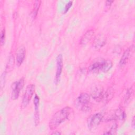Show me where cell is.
Listing matches in <instances>:
<instances>
[{
    "label": "cell",
    "mask_w": 135,
    "mask_h": 135,
    "mask_svg": "<svg viewBox=\"0 0 135 135\" xmlns=\"http://www.w3.org/2000/svg\"><path fill=\"white\" fill-rule=\"evenodd\" d=\"M72 109L69 107H65L56 112L50 120L49 127L50 129L54 130L62 123L68 119Z\"/></svg>",
    "instance_id": "cell-1"
},
{
    "label": "cell",
    "mask_w": 135,
    "mask_h": 135,
    "mask_svg": "<svg viewBox=\"0 0 135 135\" xmlns=\"http://www.w3.org/2000/svg\"><path fill=\"white\" fill-rule=\"evenodd\" d=\"M112 66V62L110 60H101L94 62L89 67V70L94 73H106Z\"/></svg>",
    "instance_id": "cell-2"
},
{
    "label": "cell",
    "mask_w": 135,
    "mask_h": 135,
    "mask_svg": "<svg viewBox=\"0 0 135 135\" xmlns=\"http://www.w3.org/2000/svg\"><path fill=\"white\" fill-rule=\"evenodd\" d=\"M90 95L87 93H81L75 100V106L80 110L88 112L91 109L89 102Z\"/></svg>",
    "instance_id": "cell-3"
},
{
    "label": "cell",
    "mask_w": 135,
    "mask_h": 135,
    "mask_svg": "<svg viewBox=\"0 0 135 135\" xmlns=\"http://www.w3.org/2000/svg\"><path fill=\"white\" fill-rule=\"evenodd\" d=\"M103 115L100 112L95 113L91 115L87 120V126L88 129L91 130H95L100 124L103 119Z\"/></svg>",
    "instance_id": "cell-4"
},
{
    "label": "cell",
    "mask_w": 135,
    "mask_h": 135,
    "mask_svg": "<svg viewBox=\"0 0 135 135\" xmlns=\"http://www.w3.org/2000/svg\"><path fill=\"white\" fill-rule=\"evenodd\" d=\"M35 91V85L33 84H28L25 89V92L23 96L21 108L23 109L25 108L30 103Z\"/></svg>",
    "instance_id": "cell-5"
},
{
    "label": "cell",
    "mask_w": 135,
    "mask_h": 135,
    "mask_svg": "<svg viewBox=\"0 0 135 135\" xmlns=\"http://www.w3.org/2000/svg\"><path fill=\"white\" fill-rule=\"evenodd\" d=\"M24 85V79L21 78L19 80L13 82L11 86V99L15 100L18 98L20 91Z\"/></svg>",
    "instance_id": "cell-6"
},
{
    "label": "cell",
    "mask_w": 135,
    "mask_h": 135,
    "mask_svg": "<svg viewBox=\"0 0 135 135\" xmlns=\"http://www.w3.org/2000/svg\"><path fill=\"white\" fill-rule=\"evenodd\" d=\"M103 93V88L100 84L94 85L90 91V95L97 101H101L102 100Z\"/></svg>",
    "instance_id": "cell-7"
},
{
    "label": "cell",
    "mask_w": 135,
    "mask_h": 135,
    "mask_svg": "<svg viewBox=\"0 0 135 135\" xmlns=\"http://www.w3.org/2000/svg\"><path fill=\"white\" fill-rule=\"evenodd\" d=\"M63 56L61 54H60L56 57V71L54 80V82L56 85H57L60 82L63 69Z\"/></svg>",
    "instance_id": "cell-8"
},
{
    "label": "cell",
    "mask_w": 135,
    "mask_h": 135,
    "mask_svg": "<svg viewBox=\"0 0 135 135\" xmlns=\"http://www.w3.org/2000/svg\"><path fill=\"white\" fill-rule=\"evenodd\" d=\"M26 54V50L23 45L20 46L16 52V62L17 65L20 66L23 62Z\"/></svg>",
    "instance_id": "cell-9"
},
{
    "label": "cell",
    "mask_w": 135,
    "mask_h": 135,
    "mask_svg": "<svg viewBox=\"0 0 135 135\" xmlns=\"http://www.w3.org/2000/svg\"><path fill=\"white\" fill-rule=\"evenodd\" d=\"M126 118V114L124 110L122 108H119L114 111V114L110 120H113L115 121H118L123 122L124 121Z\"/></svg>",
    "instance_id": "cell-10"
},
{
    "label": "cell",
    "mask_w": 135,
    "mask_h": 135,
    "mask_svg": "<svg viewBox=\"0 0 135 135\" xmlns=\"http://www.w3.org/2000/svg\"><path fill=\"white\" fill-rule=\"evenodd\" d=\"M106 38L103 34H99L95 38L93 43V46L97 49L99 50L106 43Z\"/></svg>",
    "instance_id": "cell-11"
},
{
    "label": "cell",
    "mask_w": 135,
    "mask_h": 135,
    "mask_svg": "<svg viewBox=\"0 0 135 135\" xmlns=\"http://www.w3.org/2000/svg\"><path fill=\"white\" fill-rule=\"evenodd\" d=\"M39 98L35 94L34 98V122L35 126H37L40 122V112H39Z\"/></svg>",
    "instance_id": "cell-12"
},
{
    "label": "cell",
    "mask_w": 135,
    "mask_h": 135,
    "mask_svg": "<svg viewBox=\"0 0 135 135\" xmlns=\"http://www.w3.org/2000/svg\"><path fill=\"white\" fill-rule=\"evenodd\" d=\"M94 36V31L92 30L87 31L82 36L80 43L81 45H85L87 44L89 42L91 41V40L93 38Z\"/></svg>",
    "instance_id": "cell-13"
},
{
    "label": "cell",
    "mask_w": 135,
    "mask_h": 135,
    "mask_svg": "<svg viewBox=\"0 0 135 135\" xmlns=\"http://www.w3.org/2000/svg\"><path fill=\"white\" fill-rule=\"evenodd\" d=\"M131 52V49H130V48H128L124 51L119 62V65L120 66H123L126 64L130 57Z\"/></svg>",
    "instance_id": "cell-14"
},
{
    "label": "cell",
    "mask_w": 135,
    "mask_h": 135,
    "mask_svg": "<svg viewBox=\"0 0 135 135\" xmlns=\"http://www.w3.org/2000/svg\"><path fill=\"white\" fill-rule=\"evenodd\" d=\"M15 64V59H14V56L13 54L9 55L6 65V68H5V72H9L12 71L14 68Z\"/></svg>",
    "instance_id": "cell-15"
},
{
    "label": "cell",
    "mask_w": 135,
    "mask_h": 135,
    "mask_svg": "<svg viewBox=\"0 0 135 135\" xmlns=\"http://www.w3.org/2000/svg\"><path fill=\"white\" fill-rule=\"evenodd\" d=\"M113 97V91L112 88H108L107 91L103 93L102 99L101 101H103L104 102L107 103L111 100Z\"/></svg>",
    "instance_id": "cell-16"
},
{
    "label": "cell",
    "mask_w": 135,
    "mask_h": 135,
    "mask_svg": "<svg viewBox=\"0 0 135 135\" xmlns=\"http://www.w3.org/2000/svg\"><path fill=\"white\" fill-rule=\"evenodd\" d=\"M133 92H134V89H133V86L131 87V88L129 89L126 92L125 97H124V102L126 104L128 103L130 100H131V98L133 96Z\"/></svg>",
    "instance_id": "cell-17"
},
{
    "label": "cell",
    "mask_w": 135,
    "mask_h": 135,
    "mask_svg": "<svg viewBox=\"0 0 135 135\" xmlns=\"http://www.w3.org/2000/svg\"><path fill=\"white\" fill-rule=\"evenodd\" d=\"M41 3V1H36L34 2V7H33V17H35L37 14V12L39 9Z\"/></svg>",
    "instance_id": "cell-18"
},
{
    "label": "cell",
    "mask_w": 135,
    "mask_h": 135,
    "mask_svg": "<svg viewBox=\"0 0 135 135\" xmlns=\"http://www.w3.org/2000/svg\"><path fill=\"white\" fill-rule=\"evenodd\" d=\"M118 128V125L116 123L113 124L112 127L110 128L109 131H107V132H105L103 133V134H115L116 132V130Z\"/></svg>",
    "instance_id": "cell-19"
},
{
    "label": "cell",
    "mask_w": 135,
    "mask_h": 135,
    "mask_svg": "<svg viewBox=\"0 0 135 135\" xmlns=\"http://www.w3.org/2000/svg\"><path fill=\"white\" fill-rule=\"evenodd\" d=\"M6 72L5 71L4 72L1 76V81H0V84H1V90H2L3 89V88L5 86V78H6Z\"/></svg>",
    "instance_id": "cell-20"
},
{
    "label": "cell",
    "mask_w": 135,
    "mask_h": 135,
    "mask_svg": "<svg viewBox=\"0 0 135 135\" xmlns=\"http://www.w3.org/2000/svg\"><path fill=\"white\" fill-rule=\"evenodd\" d=\"M5 37V29H3L2 30L1 34V44L2 46H3L4 44Z\"/></svg>",
    "instance_id": "cell-21"
},
{
    "label": "cell",
    "mask_w": 135,
    "mask_h": 135,
    "mask_svg": "<svg viewBox=\"0 0 135 135\" xmlns=\"http://www.w3.org/2000/svg\"><path fill=\"white\" fill-rule=\"evenodd\" d=\"M72 3H73V2H72V1H69V2L66 4V5H65V8H64V13H66L69 11V9L70 8V7L72 6Z\"/></svg>",
    "instance_id": "cell-22"
},
{
    "label": "cell",
    "mask_w": 135,
    "mask_h": 135,
    "mask_svg": "<svg viewBox=\"0 0 135 135\" xmlns=\"http://www.w3.org/2000/svg\"><path fill=\"white\" fill-rule=\"evenodd\" d=\"M114 1H107L105 2V5L106 6H111V5L112 4V3Z\"/></svg>",
    "instance_id": "cell-23"
},
{
    "label": "cell",
    "mask_w": 135,
    "mask_h": 135,
    "mask_svg": "<svg viewBox=\"0 0 135 135\" xmlns=\"http://www.w3.org/2000/svg\"><path fill=\"white\" fill-rule=\"evenodd\" d=\"M134 117H133V119L132 120V122H131V126L132 127V128H134Z\"/></svg>",
    "instance_id": "cell-24"
},
{
    "label": "cell",
    "mask_w": 135,
    "mask_h": 135,
    "mask_svg": "<svg viewBox=\"0 0 135 135\" xmlns=\"http://www.w3.org/2000/svg\"><path fill=\"white\" fill-rule=\"evenodd\" d=\"M52 134H61V133L60 132H57V131H55V132H52Z\"/></svg>",
    "instance_id": "cell-25"
}]
</instances>
